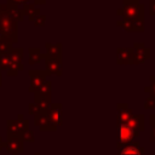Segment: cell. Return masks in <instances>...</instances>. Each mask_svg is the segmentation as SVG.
Instances as JSON below:
<instances>
[{
  "instance_id": "12",
  "label": "cell",
  "mask_w": 155,
  "mask_h": 155,
  "mask_svg": "<svg viewBox=\"0 0 155 155\" xmlns=\"http://www.w3.org/2000/svg\"><path fill=\"white\" fill-rule=\"evenodd\" d=\"M116 25L122 28L126 31L130 33H142L144 31V22L143 21H125V19H119L116 21Z\"/></svg>"
},
{
  "instance_id": "28",
  "label": "cell",
  "mask_w": 155,
  "mask_h": 155,
  "mask_svg": "<svg viewBox=\"0 0 155 155\" xmlns=\"http://www.w3.org/2000/svg\"><path fill=\"white\" fill-rule=\"evenodd\" d=\"M149 13L150 16H155V0H149Z\"/></svg>"
},
{
  "instance_id": "11",
  "label": "cell",
  "mask_w": 155,
  "mask_h": 155,
  "mask_svg": "<svg viewBox=\"0 0 155 155\" xmlns=\"http://www.w3.org/2000/svg\"><path fill=\"white\" fill-rule=\"evenodd\" d=\"M116 63L119 65L133 64V48L132 47H117L116 48Z\"/></svg>"
},
{
  "instance_id": "35",
  "label": "cell",
  "mask_w": 155,
  "mask_h": 155,
  "mask_svg": "<svg viewBox=\"0 0 155 155\" xmlns=\"http://www.w3.org/2000/svg\"><path fill=\"white\" fill-rule=\"evenodd\" d=\"M0 86H1V70H0Z\"/></svg>"
},
{
  "instance_id": "30",
  "label": "cell",
  "mask_w": 155,
  "mask_h": 155,
  "mask_svg": "<svg viewBox=\"0 0 155 155\" xmlns=\"http://www.w3.org/2000/svg\"><path fill=\"white\" fill-rule=\"evenodd\" d=\"M149 125H150V127L155 126V113L149 115Z\"/></svg>"
},
{
  "instance_id": "10",
  "label": "cell",
  "mask_w": 155,
  "mask_h": 155,
  "mask_svg": "<svg viewBox=\"0 0 155 155\" xmlns=\"http://www.w3.org/2000/svg\"><path fill=\"white\" fill-rule=\"evenodd\" d=\"M23 138L22 137H7L5 140V150L11 155H19L23 150Z\"/></svg>"
},
{
  "instance_id": "23",
  "label": "cell",
  "mask_w": 155,
  "mask_h": 155,
  "mask_svg": "<svg viewBox=\"0 0 155 155\" xmlns=\"http://www.w3.org/2000/svg\"><path fill=\"white\" fill-rule=\"evenodd\" d=\"M149 81H150V84L144 87V92H148L149 96H151L155 99V75H150Z\"/></svg>"
},
{
  "instance_id": "2",
  "label": "cell",
  "mask_w": 155,
  "mask_h": 155,
  "mask_svg": "<svg viewBox=\"0 0 155 155\" xmlns=\"http://www.w3.org/2000/svg\"><path fill=\"white\" fill-rule=\"evenodd\" d=\"M18 22L8 11L6 4H0V34L18 41Z\"/></svg>"
},
{
  "instance_id": "14",
  "label": "cell",
  "mask_w": 155,
  "mask_h": 155,
  "mask_svg": "<svg viewBox=\"0 0 155 155\" xmlns=\"http://www.w3.org/2000/svg\"><path fill=\"white\" fill-rule=\"evenodd\" d=\"M34 125L39 127L41 132H54L57 128L51 126L46 111H40L34 116Z\"/></svg>"
},
{
  "instance_id": "26",
  "label": "cell",
  "mask_w": 155,
  "mask_h": 155,
  "mask_svg": "<svg viewBox=\"0 0 155 155\" xmlns=\"http://www.w3.org/2000/svg\"><path fill=\"white\" fill-rule=\"evenodd\" d=\"M144 108L145 109H155V99L151 96H149L144 101Z\"/></svg>"
},
{
  "instance_id": "18",
  "label": "cell",
  "mask_w": 155,
  "mask_h": 155,
  "mask_svg": "<svg viewBox=\"0 0 155 155\" xmlns=\"http://www.w3.org/2000/svg\"><path fill=\"white\" fill-rule=\"evenodd\" d=\"M23 12H24V16H27L28 17V19L30 21V22H34L40 15H41V12H40V8H38V7H35V4H25V5H23Z\"/></svg>"
},
{
  "instance_id": "7",
  "label": "cell",
  "mask_w": 155,
  "mask_h": 155,
  "mask_svg": "<svg viewBox=\"0 0 155 155\" xmlns=\"http://www.w3.org/2000/svg\"><path fill=\"white\" fill-rule=\"evenodd\" d=\"M132 48H133V64L138 65L150 59L151 50L147 47L143 42H134Z\"/></svg>"
},
{
  "instance_id": "8",
  "label": "cell",
  "mask_w": 155,
  "mask_h": 155,
  "mask_svg": "<svg viewBox=\"0 0 155 155\" xmlns=\"http://www.w3.org/2000/svg\"><path fill=\"white\" fill-rule=\"evenodd\" d=\"M62 109H63L62 103H52L51 107L48 108V110L46 111L51 126H53V127H56V128H57L58 126H62V125H63Z\"/></svg>"
},
{
  "instance_id": "33",
  "label": "cell",
  "mask_w": 155,
  "mask_h": 155,
  "mask_svg": "<svg viewBox=\"0 0 155 155\" xmlns=\"http://www.w3.org/2000/svg\"><path fill=\"white\" fill-rule=\"evenodd\" d=\"M47 0H34V4L35 5H42V4H45Z\"/></svg>"
},
{
  "instance_id": "34",
  "label": "cell",
  "mask_w": 155,
  "mask_h": 155,
  "mask_svg": "<svg viewBox=\"0 0 155 155\" xmlns=\"http://www.w3.org/2000/svg\"><path fill=\"white\" fill-rule=\"evenodd\" d=\"M125 1H138V0H122V2H125Z\"/></svg>"
},
{
  "instance_id": "5",
  "label": "cell",
  "mask_w": 155,
  "mask_h": 155,
  "mask_svg": "<svg viewBox=\"0 0 155 155\" xmlns=\"http://www.w3.org/2000/svg\"><path fill=\"white\" fill-rule=\"evenodd\" d=\"M136 133L133 132V130L127 125V124H117V143H116V149L130 144L136 138Z\"/></svg>"
},
{
  "instance_id": "20",
  "label": "cell",
  "mask_w": 155,
  "mask_h": 155,
  "mask_svg": "<svg viewBox=\"0 0 155 155\" xmlns=\"http://www.w3.org/2000/svg\"><path fill=\"white\" fill-rule=\"evenodd\" d=\"M42 61V53L39 47H30L28 50V63L30 65L38 64Z\"/></svg>"
},
{
  "instance_id": "25",
  "label": "cell",
  "mask_w": 155,
  "mask_h": 155,
  "mask_svg": "<svg viewBox=\"0 0 155 155\" xmlns=\"http://www.w3.org/2000/svg\"><path fill=\"white\" fill-rule=\"evenodd\" d=\"M28 113L30 115H33V116H35L38 113H40V109H39V107H38V104L35 102H33V103H30L28 105Z\"/></svg>"
},
{
  "instance_id": "31",
  "label": "cell",
  "mask_w": 155,
  "mask_h": 155,
  "mask_svg": "<svg viewBox=\"0 0 155 155\" xmlns=\"http://www.w3.org/2000/svg\"><path fill=\"white\" fill-rule=\"evenodd\" d=\"M10 1L15 2L16 5H25V4L29 2V0H10Z\"/></svg>"
},
{
  "instance_id": "9",
  "label": "cell",
  "mask_w": 155,
  "mask_h": 155,
  "mask_svg": "<svg viewBox=\"0 0 155 155\" xmlns=\"http://www.w3.org/2000/svg\"><path fill=\"white\" fill-rule=\"evenodd\" d=\"M42 59L45 61V65H46V71L52 75H57V76H62L63 74V69H62V58H51L47 57L45 53H42Z\"/></svg>"
},
{
  "instance_id": "21",
  "label": "cell",
  "mask_w": 155,
  "mask_h": 155,
  "mask_svg": "<svg viewBox=\"0 0 155 155\" xmlns=\"http://www.w3.org/2000/svg\"><path fill=\"white\" fill-rule=\"evenodd\" d=\"M12 44H15V41H13L11 38H8V36H2V38L0 39V54L7 52L11 47H13Z\"/></svg>"
},
{
  "instance_id": "27",
  "label": "cell",
  "mask_w": 155,
  "mask_h": 155,
  "mask_svg": "<svg viewBox=\"0 0 155 155\" xmlns=\"http://www.w3.org/2000/svg\"><path fill=\"white\" fill-rule=\"evenodd\" d=\"M45 21H46V16L45 15H40L35 21H34V25L35 27H42L45 24Z\"/></svg>"
},
{
  "instance_id": "13",
  "label": "cell",
  "mask_w": 155,
  "mask_h": 155,
  "mask_svg": "<svg viewBox=\"0 0 155 155\" xmlns=\"http://www.w3.org/2000/svg\"><path fill=\"white\" fill-rule=\"evenodd\" d=\"M145 149L139 144V142H132L130 144L117 148L116 155H144Z\"/></svg>"
},
{
  "instance_id": "15",
  "label": "cell",
  "mask_w": 155,
  "mask_h": 155,
  "mask_svg": "<svg viewBox=\"0 0 155 155\" xmlns=\"http://www.w3.org/2000/svg\"><path fill=\"white\" fill-rule=\"evenodd\" d=\"M116 109H117V116H116L117 124H126L132 117V115H133L132 109L125 102L117 103L116 104Z\"/></svg>"
},
{
  "instance_id": "19",
  "label": "cell",
  "mask_w": 155,
  "mask_h": 155,
  "mask_svg": "<svg viewBox=\"0 0 155 155\" xmlns=\"http://www.w3.org/2000/svg\"><path fill=\"white\" fill-rule=\"evenodd\" d=\"M34 97H35V103L38 104L40 111H47L48 108H50L51 104H52V102H51V94L44 96V94L34 93Z\"/></svg>"
},
{
  "instance_id": "17",
  "label": "cell",
  "mask_w": 155,
  "mask_h": 155,
  "mask_svg": "<svg viewBox=\"0 0 155 155\" xmlns=\"http://www.w3.org/2000/svg\"><path fill=\"white\" fill-rule=\"evenodd\" d=\"M45 48H46V56L51 57V58H62V44L57 42V44H51V42H46L45 44Z\"/></svg>"
},
{
  "instance_id": "29",
  "label": "cell",
  "mask_w": 155,
  "mask_h": 155,
  "mask_svg": "<svg viewBox=\"0 0 155 155\" xmlns=\"http://www.w3.org/2000/svg\"><path fill=\"white\" fill-rule=\"evenodd\" d=\"M151 130H150V136H149V140L151 142V143H155V126H153V127H150Z\"/></svg>"
},
{
  "instance_id": "16",
  "label": "cell",
  "mask_w": 155,
  "mask_h": 155,
  "mask_svg": "<svg viewBox=\"0 0 155 155\" xmlns=\"http://www.w3.org/2000/svg\"><path fill=\"white\" fill-rule=\"evenodd\" d=\"M126 124L133 130V132L138 137L139 133L142 131H144V128H145V117H144V114H136V115L133 114L132 117Z\"/></svg>"
},
{
  "instance_id": "36",
  "label": "cell",
  "mask_w": 155,
  "mask_h": 155,
  "mask_svg": "<svg viewBox=\"0 0 155 155\" xmlns=\"http://www.w3.org/2000/svg\"><path fill=\"white\" fill-rule=\"evenodd\" d=\"M34 155H40V153H35V154H34Z\"/></svg>"
},
{
  "instance_id": "32",
  "label": "cell",
  "mask_w": 155,
  "mask_h": 155,
  "mask_svg": "<svg viewBox=\"0 0 155 155\" xmlns=\"http://www.w3.org/2000/svg\"><path fill=\"white\" fill-rule=\"evenodd\" d=\"M4 148H5V140L2 139V137L0 136V151H2L4 150Z\"/></svg>"
},
{
  "instance_id": "37",
  "label": "cell",
  "mask_w": 155,
  "mask_h": 155,
  "mask_svg": "<svg viewBox=\"0 0 155 155\" xmlns=\"http://www.w3.org/2000/svg\"><path fill=\"white\" fill-rule=\"evenodd\" d=\"M154 75H155V74H154Z\"/></svg>"
},
{
  "instance_id": "3",
  "label": "cell",
  "mask_w": 155,
  "mask_h": 155,
  "mask_svg": "<svg viewBox=\"0 0 155 155\" xmlns=\"http://www.w3.org/2000/svg\"><path fill=\"white\" fill-rule=\"evenodd\" d=\"M116 13L125 21H143L144 22V5L139 1H125L122 7L116 10Z\"/></svg>"
},
{
  "instance_id": "22",
  "label": "cell",
  "mask_w": 155,
  "mask_h": 155,
  "mask_svg": "<svg viewBox=\"0 0 155 155\" xmlns=\"http://www.w3.org/2000/svg\"><path fill=\"white\" fill-rule=\"evenodd\" d=\"M51 92H52V84H51V81H45L44 84H42V86L35 92V93H38V94H44V96H48V94H51Z\"/></svg>"
},
{
  "instance_id": "6",
  "label": "cell",
  "mask_w": 155,
  "mask_h": 155,
  "mask_svg": "<svg viewBox=\"0 0 155 155\" xmlns=\"http://www.w3.org/2000/svg\"><path fill=\"white\" fill-rule=\"evenodd\" d=\"M28 74L30 78V85L28 91L31 93H35L46 81V78L50 76V74L46 70H40V69H31L28 71Z\"/></svg>"
},
{
  "instance_id": "24",
  "label": "cell",
  "mask_w": 155,
  "mask_h": 155,
  "mask_svg": "<svg viewBox=\"0 0 155 155\" xmlns=\"http://www.w3.org/2000/svg\"><path fill=\"white\" fill-rule=\"evenodd\" d=\"M22 138H23L24 142H29V143L35 142V137H34V133H33L31 130H27V131L24 132V134H23Z\"/></svg>"
},
{
  "instance_id": "4",
  "label": "cell",
  "mask_w": 155,
  "mask_h": 155,
  "mask_svg": "<svg viewBox=\"0 0 155 155\" xmlns=\"http://www.w3.org/2000/svg\"><path fill=\"white\" fill-rule=\"evenodd\" d=\"M6 137H23L24 132L29 130V121L22 114H18L16 120H7Z\"/></svg>"
},
{
  "instance_id": "1",
  "label": "cell",
  "mask_w": 155,
  "mask_h": 155,
  "mask_svg": "<svg viewBox=\"0 0 155 155\" xmlns=\"http://www.w3.org/2000/svg\"><path fill=\"white\" fill-rule=\"evenodd\" d=\"M23 48L11 47L7 52L0 54V70H6L7 76H17L21 70H23Z\"/></svg>"
}]
</instances>
